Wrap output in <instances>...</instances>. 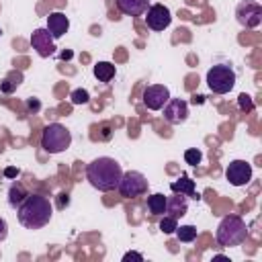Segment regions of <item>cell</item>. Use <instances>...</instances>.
I'll use <instances>...</instances> for the list:
<instances>
[{"mask_svg":"<svg viewBox=\"0 0 262 262\" xmlns=\"http://www.w3.org/2000/svg\"><path fill=\"white\" fill-rule=\"evenodd\" d=\"M123 168L115 158H96L86 166V180L100 192H111L119 186Z\"/></svg>","mask_w":262,"mask_h":262,"instance_id":"cell-1","label":"cell"},{"mask_svg":"<svg viewBox=\"0 0 262 262\" xmlns=\"http://www.w3.org/2000/svg\"><path fill=\"white\" fill-rule=\"evenodd\" d=\"M18 223L27 229H41L51 221L53 215V207L49 203L47 196L43 194H29L18 207Z\"/></svg>","mask_w":262,"mask_h":262,"instance_id":"cell-2","label":"cell"},{"mask_svg":"<svg viewBox=\"0 0 262 262\" xmlns=\"http://www.w3.org/2000/svg\"><path fill=\"white\" fill-rule=\"evenodd\" d=\"M248 237V225L239 215H225L215 231V239L219 246L223 248H233L244 244V239Z\"/></svg>","mask_w":262,"mask_h":262,"instance_id":"cell-3","label":"cell"},{"mask_svg":"<svg viewBox=\"0 0 262 262\" xmlns=\"http://www.w3.org/2000/svg\"><path fill=\"white\" fill-rule=\"evenodd\" d=\"M72 145V133L61 123H49L41 135V147L47 154H61Z\"/></svg>","mask_w":262,"mask_h":262,"instance_id":"cell-4","label":"cell"},{"mask_svg":"<svg viewBox=\"0 0 262 262\" xmlns=\"http://www.w3.org/2000/svg\"><path fill=\"white\" fill-rule=\"evenodd\" d=\"M235 70L227 63H217L207 72V86L215 94H227L235 86Z\"/></svg>","mask_w":262,"mask_h":262,"instance_id":"cell-5","label":"cell"},{"mask_svg":"<svg viewBox=\"0 0 262 262\" xmlns=\"http://www.w3.org/2000/svg\"><path fill=\"white\" fill-rule=\"evenodd\" d=\"M147 186H149V184H147V178H145L141 172L129 170V172H123L117 190H119L121 196H125V199H137V196H141V194L147 192Z\"/></svg>","mask_w":262,"mask_h":262,"instance_id":"cell-6","label":"cell"},{"mask_svg":"<svg viewBox=\"0 0 262 262\" xmlns=\"http://www.w3.org/2000/svg\"><path fill=\"white\" fill-rule=\"evenodd\" d=\"M235 18L242 27L246 29H256L260 23H262V6L252 2V0H246L242 4H237L235 8Z\"/></svg>","mask_w":262,"mask_h":262,"instance_id":"cell-7","label":"cell"},{"mask_svg":"<svg viewBox=\"0 0 262 262\" xmlns=\"http://www.w3.org/2000/svg\"><path fill=\"white\" fill-rule=\"evenodd\" d=\"M225 178L233 186H246L252 180V164H248L246 160L229 162V166L225 168Z\"/></svg>","mask_w":262,"mask_h":262,"instance_id":"cell-8","label":"cell"},{"mask_svg":"<svg viewBox=\"0 0 262 262\" xmlns=\"http://www.w3.org/2000/svg\"><path fill=\"white\" fill-rule=\"evenodd\" d=\"M170 100V90L164 84H151L143 90V104L149 111H160Z\"/></svg>","mask_w":262,"mask_h":262,"instance_id":"cell-9","label":"cell"},{"mask_svg":"<svg viewBox=\"0 0 262 262\" xmlns=\"http://www.w3.org/2000/svg\"><path fill=\"white\" fill-rule=\"evenodd\" d=\"M147 16H145V23L151 31H164L170 23H172V12L168 6L164 4H151L147 10Z\"/></svg>","mask_w":262,"mask_h":262,"instance_id":"cell-10","label":"cell"},{"mask_svg":"<svg viewBox=\"0 0 262 262\" xmlns=\"http://www.w3.org/2000/svg\"><path fill=\"white\" fill-rule=\"evenodd\" d=\"M164 119L170 125H180L188 119V102L182 98H170L164 104Z\"/></svg>","mask_w":262,"mask_h":262,"instance_id":"cell-11","label":"cell"},{"mask_svg":"<svg viewBox=\"0 0 262 262\" xmlns=\"http://www.w3.org/2000/svg\"><path fill=\"white\" fill-rule=\"evenodd\" d=\"M31 45L41 57H49L55 53V39L47 29H35L31 35Z\"/></svg>","mask_w":262,"mask_h":262,"instance_id":"cell-12","label":"cell"},{"mask_svg":"<svg viewBox=\"0 0 262 262\" xmlns=\"http://www.w3.org/2000/svg\"><path fill=\"white\" fill-rule=\"evenodd\" d=\"M70 29V18L63 14V12H51L47 16V31L51 33L53 39H59L68 33Z\"/></svg>","mask_w":262,"mask_h":262,"instance_id":"cell-13","label":"cell"},{"mask_svg":"<svg viewBox=\"0 0 262 262\" xmlns=\"http://www.w3.org/2000/svg\"><path fill=\"white\" fill-rule=\"evenodd\" d=\"M117 8L127 16H141L149 8V0H115Z\"/></svg>","mask_w":262,"mask_h":262,"instance_id":"cell-14","label":"cell"},{"mask_svg":"<svg viewBox=\"0 0 262 262\" xmlns=\"http://www.w3.org/2000/svg\"><path fill=\"white\" fill-rule=\"evenodd\" d=\"M170 190L182 196H190V199H199V192L194 188V180H190L188 176H180L178 180H174L170 184Z\"/></svg>","mask_w":262,"mask_h":262,"instance_id":"cell-15","label":"cell"},{"mask_svg":"<svg viewBox=\"0 0 262 262\" xmlns=\"http://www.w3.org/2000/svg\"><path fill=\"white\" fill-rule=\"evenodd\" d=\"M186 209H188V203H186V196H182V194L174 192V196H170L166 201V213H170V217H174V219L182 217L186 213Z\"/></svg>","mask_w":262,"mask_h":262,"instance_id":"cell-16","label":"cell"},{"mask_svg":"<svg viewBox=\"0 0 262 262\" xmlns=\"http://www.w3.org/2000/svg\"><path fill=\"white\" fill-rule=\"evenodd\" d=\"M92 72H94V78H96L98 82H104V84H106V82H111V80L115 78V72H117V70H115V66H113L111 61H98Z\"/></svg>","mask_w":262,"mask_h":262,"instance_id":"cell-17","label":"cell"},{"mask_svg":"<svg viewBox=\"0 0 262 262\" xmlns=\"http://www.w3.org/2000/svg\"><path fill=\"white\" fill-rule=\"evenodd\" d=\"M166 201L168 196L162 192H154L151 196H147V211L151 215H164L166 213Z\"/></svg>","mask_w":262,"mask_h":262,"instance_id":"cell-18","label":"cell"},{"mask_svg":"<svg viewBox=\"0 0 262 262\" xmlns=\"http://www.w3.org/2000/svg\"><path fill=\"white\" fill-rule=\"evenodd\" d=\"M27 196H29V192H27V188L20 182H12L10 184V188H8V203H10V207H18Z\"/></svg>","mask_w":262,"mask_h":262,"instance_id":"cell-19","label":"cell"},{"mask_svg":"<svg viewBox=\"0 0 262 262\" xmlns=\"http://www.w3.org/2000/svg\"><path fill=\"white\" fill-rule=\"evenodd\" d=\"M176 237L180 239V242H184V244H190V242H194L196 239V227L194 225H180V227H176Z\"/></svg>","mask_w":262,"mask_h":262,"instance_id":"cell-20","label":"cell"},{"mask_svg":"<svg viewBox=\"0 0 262 262\" xmlns=\"http://www.w3.org/2000/svg\"><path fill=\"white\" fill-rule=\"evenodd\" d=\"M20 80H23V76H18L16 80H14L12 76H8V78H4V80L0 82V92H6V94H10V92H14V90H16V86L20 84Z\"/></svg>","mask_w":262,"mask_h":262,"instance_id":"cell-21","label":"cell"},{"mask_svg":"<svg viewBox=\"0 0 262 262\" xmlns=\"http://www.w3.org/2000/svg\"><path fill=\"white\" fill-rule=\"evenodd\" d=\"M176 227H178V219H174V217H164L162 221H160V231L162 233H166V235H170V233H174L176 231Z\"/></svg>","mask_w":262,"mask_h":262,"instance_id":"cell-22","label":"cell"},{"mask_svg":"<svg viewBox=\"0 0 262 262\" xmlns=\"http://www.w3.org/2000/svg\"><path fill=\"white\" fill-rule=\"evenodd\" d=\"M184 160H186V164H190V166H199L201 160H203V154H201V149L190 147V149L184 151Z\"/></svg>","mask_w":262,"mask_h":262,"instance_id":"cell-23","label":"cell"},{"mask_svg":"<svg viewBox=\"0 0 262 262\" xmlns=\"http://www.w3.org/2000/svg\"><path fill=\"white\" fill-rule=\"evenodd\" d=\"M70 98H72L74 104H86V102L90 100V94H88V90H84V88H76V90L70 94Z\"/></svg>","mask_w":262,"mask_h":262,"instance_id":"cell-24","label":"cell"},{"mask_svg":"<svg viewBox=\"0 0 262 262\" xmlns=\"http://www.w3.org/2000/svg\"><path fill=\"white\" fill-rule=\"evenodd\" d=\"M237 104H239V108L242 111H254V100H252V96L250 94H246V92H242L239 96H237Z\"/></svg>","mask_w":262,"mask_h":262,"instance_id":"cell-25","label":"cell"},{"mask_svg":"<svg viewBox=\"0 0 262 262\" xmlns=\"http://www.w3.org/2000/svg\"><path fill=\"white\" fill-rule=\"evenodd\" d=\"M70 205V194L68 192H59L57 194V209H66Z\"/></svg>","mask_w":262,"mask_h":262,"instance_id":"cell-26","label":"cell"},{"mask_svg":"<svg viewBox=\"0 0 262 262\" xmlns=\"http://www.w3.org/2000/svg\"><path fill=\"white\" fill-rule=\"evenodd\" d=\"M129 260H137V262H141V260H143V256H141V254H137V252H127V254L123 256V262H129Z\"/></svg>","mask_w":262,"mask_h":262,"instance_id":"cell-27","label":"cell"},{"mask_svg":"<svg viewBox=\"0 0 262 262\" xmlns=\"http://www.w3.org/2000/svg\"><path fill=\"white\" fill-rule=\"evenodd\" d=\"M6 235H8V223L0 217V242H4V239H6Z\"/></svg>","mask_w":262,"mask_h":262,"instance_id":"cell-28","label":"cell"},{"mask_svg":"<svg viewBox=\"0 0 262 262\" xmlns=\"http://www.w3.org/2000/svg\"><path fill=\"white\" fill-rule=\"evenodd\" d=\"M27 108L35 113V111H39V108H41V104H39V100H37V98H29V100H27Z\"/></svg>","mask_w":262,"mask_h":262,"instance_id":"cell-29","label":"cell"},{"mask_svg":"<svg viewBox=\"0 0 262 262\" xmlns=\"http://www.w3.org/2000/svg\"><path fill=\"white\" fill-rule=\"evenodd\" d=\"M4 176H6V178H16V176H18V168L8 166V168L4 170Z\"/></svg>","mask_w":262,"mask_h":262,"instance_id":"cell-30","label":"cell"},{"mask_svg":"<svg viewBox=\"0 0 262 262\" xmlns=\"http://www.w3.org/2000/svg\"><path fill=\"white\" fill-rule=\"evenodd\" d=\"M192 102H194V104H196V102L201 104V102H203V96H196V94H194V96H192Z\"/></svg>","mask_w":262,"mask_h":262,"instance_id":"cell-31","label":"cell"},{"mask_svg":"<svg viewBox=\"0 0 262 262\" xmlns=\"http://www.w3.org/2000/svg\"><path fill=\"white\" fill-rule=\"evenodd\" d=\"M61 57H63V59H68V57H72V51H63V53H61Z\"/></svg>","mask_w":262,"mask_h":262,"instance_id":"cell-32","label":"cell"},{"mask_svg":"<svg viewBox=\"0 0 262 262\" xmlns=\"http://www.w3.org/2000/svg\"><path fill=\"white\" fill-rule=\"evenodd\" d=\"M0 35H2V31H0Z\"/></svg>","mask_w":262,"mask_h":262,"instance_id":"cell-33","label":"cell"}]
</instances>
